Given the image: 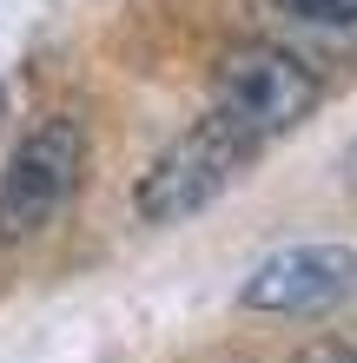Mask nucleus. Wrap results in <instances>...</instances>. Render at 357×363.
Returning <instances> with one entry per match:
<instances>
[{
    "label": "nucleus",
    "instance_id": "1",
    "mask_svg": "<svg viewBox=\"0 0 357 363\" xmlns=\"http://www.w3.org/2000/svg\"><path fill=\"white\" fill-rule=\"evenodd\" d=\"M318 73L304 67L291 47L278 40H238V47L219 53L212 67V113L232 119L245 139H278V133H298V125L318 113Z\"/></svg>",
    "mask_w": 357,
    "mask_h": 363
},
{
    "label": "nucleus",
    "instance_id": "2",
    "mask_svg": "<svg viewBox=\"0 0 357 363\" xmlns=\"http://www.w3.org/2000/svg\"><path fill=\"white\" fill-rule=\"evenodd\" d=\"M79 172H87V125L73 113H47L0 172V245L40 238L79 191Z\"/></svg>",
    "mask_w": 357,
    "mask_h": 363
},
{
    "label": "nucleus",
    "instance_id": "3",
    "mask_svg": "<svg viewBox=\"0 0 357 363\" xmlns=\"http://www.w3.org/2000/svg\"><path fill=\"white\" fill-rule=\"evenodd\" d=\"M251 159H258V139H245L232 119L205 113L185 139H172L153 165H145V179H139V218L145 225H185L192 211L212 205Z\"/></svg>",
    "mask_w": 357,
    "mask_h": 363
},
{
    "label": "nucleus",
    "instance_id": "4",
    "mask_svg": "<svg viewBox=\"0 0 357 363\" xmlns=\"http://www.w3.org/2000/svg\"><path fill=\"white\" fill-rule=\"evenodd\" d=\"M357 284V251L351 245H291V251H271V258L245 277V311H318L331 297H344Z\"/></svg>",
    "mask_w": 357,
    "mask_h": 363
},
{
    "label": "nucleus",
    "instance_id": "5",
    "mask_svg": "<svg viewBox=\"0 0 357 363\" xmlns=\"http://www.w3.org/2000/svg\"><path fill=\"white\" fill-rule=\"evenodd\" d=\"M271 13L298 20V27H324V33H344L357 27V0H265Z\"/></svg>",
    "mask_w": 357,
    "mask_h": 363
},
{
    "label": "nucleus",
    "instance_id": "6",
    "mask_svg": "<svg viewBox=\"0 0 357 363\" xmlns=\"http://www.w3.org/2000/svg\"><path fill=\"white\" fill-rule=\"evenodd\" d=\"M304 363H357V350H338V344H324V350H311Z\"/></svg>",
    "mask_w": 357,
    "mask_h": 363
}]
</instances>
